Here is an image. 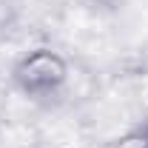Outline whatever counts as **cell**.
Masks as SVG:
<instances>
[{
	"label": "cell",
	"mask_w": 148,
	"mask_h": 148,
	"mask_svg": "<svg viewBox=\"0 0 148 148\" xmlns=\"http://www.w3.org/2000/svg\"><path fill=\"white\" fill-rule=\"evenodd\" d=\"M69 80V63L54 49H32L12 66V86L20 94L43 100L54 97Z\"/></svg>",
	"instance_id": "1"
},
{
	"label": "cell",
	"mask_w": 148,
	"mask_h": 148,
	"mask_svg": "<svg viewBox=\"0 0 148 148\" xmlns=\"http://www.w3.org/2000/svg\"><path fill=\"white\" fill-rule=\"evenodd\" d=\"M108 148H148V117L125 128Z\"/></svg>",
	"instance_id": "2"
}]
</instances>
